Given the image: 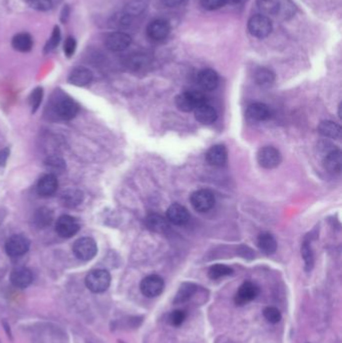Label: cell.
Segmentation results:
<instances>
[{"label":"cell","mask_w":342,"mask_h":343,"mask_svg":"<svg viewBox=\"0 0 342 343\" xmlns=\"http://www.w3.org/2000/svg\"><path fill=\"white\" fill-rule=\"evenodd\" d=\"M68 17H69V7L67 5H64L62 8V11H61V16H60L61 22L65 23L68 20Z\"/></svg>","instance_id":"bcb514c9"},{"label":"cell","mask_w":342,"mask_h":343,"mask_svg":"<svg viewBox=\"0 0 342 343\" xmlns=\"http://www.w3.org/2000/svg\"><path fill=\"white\" fill-rule=\"evenodd\" d=\"M29 240L22 235H13L5 243V251L10 257H20L28 251Z\"/></svg>","instance_id":"9c48e42d"},{"label":"cell","mask_w":342,"mask_h":343,"mask_svg":"<svg viewBox=\"0 0 342 343\" xmlns=\"http://www.w3.org/2000/svg\"><path fill=\"white\" fill-rule=\"evenodd\" d=\"M227 150L223 144H215L210 148L206 154V160L210 165L221 167L227 161Z\"/></svg>","instance_id":"ac0fdd59"},{"label":"cell","mask_w":342,"mask_h":343,"mask_svg":"<svg viewBox=\"0 0 342 343\" xmlns=\"http://www.w3.org/2000/svg\"><path fill=\"white\" fill-rule=\"evenodd\" d=\"M111 274L104 269H96L85 277V285L94 293H102L111 285Z\"/></svg>","instance_id":"7a4b0ae2"},{"label":"cell","mask_w":342,"mask_h":343,"mask_svg":"<svg viewBox=\"0 0 342 343\" xmlns=\"http://www.w3.org/2000/svg\"><path fill=\"white\" fill-rule=\"evenodd\" d=\"M259 294V287L253 282L246 281L238 289L234 297V301L237 306H244L253 301Z\"/></svg>","instance_id":"30bf717a"},{"label":"cell","mask_w":342,"mask_h":343,"mask_svg":"<svg viewBox=\"0 0 342 343\" xmlns=\"http://www.w3.org/2000/svg\"><path fill=\"white\" fill-rule=\"evenodd\" d=\"M83 200V193L78 189H68L62 192L60 201L64 207L75 208L79 206Z\"/></svg>","instance_id":"cb8c5ba5"},{"label":"cell","mask_w":342,"mask_h":343,"mask_svg":"<svg viewBox=\"0 0 342 343\" xmlns=\"http://www.w3.org/2000/svg\"><path fill=\"white\" fill-rule=\"evenodd\" d=\"M318 133L326 138L339 139L341 136V128L334 121H324L318 125Z\"/></svg>","instance_id":"484cf974"},{"label":"cell","mask_w":342,"mask_h":343,"mask_svg":"<svg viewBox=\"0 0 342 343\" xmlns=\"http://www.w3.org/2000/svg\"><path fill=\"white\" fill-rule=\"evenodd\" d=\"M231 274H233V269L227 265H224V264L213 265L209 269V272H208L209 277L213 280L220 279L222 277L229 276Z\"/></svg>","instance_id":"1f68e13d"},{"label":"cell","mask_w":342,"mask_h":343,"mask_svg":"<svg viewBox=\"0 0 342 343\" xmlns=\"http://www.w3.org/2000/svg\"><path fill=\"white\" fill-rule=\"evenodd\" d=\"M207 103L206 96L199 90H187L176 98V105L180 111L190 113Z\"/></svg>","instance_id":"6da1fadb"},{"label":"cell","mask_w":342,"mask_h":343,"mask_svg":"<svg viewBox=\"0 0 342 343\" xmlns=\"http://www.w3.org/2000/svg\"><path fill=\"white\" fill-rule=\"evenodd\" d=\"M53 219V213L47 208H40L34 216V222L40 228H44L50 225Z\"/></svg>","instance_id":"4dcf8cb0"},{"label":"cell","mask_w":342,"mask_h":343,"mask_svg":"<svg viewBox=\"0 0 342 343\" xmlns=\"http://www.w3.org/2000/svg\"><path fill=\"white\" fill-rule=\"evenodd\" d=\"M58 187H59V182L56 175L47 174V175H44L39 181L37 189L40 196L49 197L57 192Z\"/></svg>","instance_id":"d6986e66"},{"label":"cell","mask_w":342,"mask_h":343,"mask_svg":"<svg viewBox=\"0 0 342 343\" xmlns=\"http://www.w3.org/2000/svg\"><path fill=\"white\" fill-rule=\"evenodd\" d=\"M12 46L15 50L20 52H28L31 50L33 45V40L30 34L28 33H19L12 39Z\"/></svg>","instance_id":"4316f807"},{"label":"cell","mask_w":342,"mask_h":343,"mask_svg":"<svg viewBox=\"0 0 342 343\" xmlns=\"http://www.w3.org/2000/svg\"><path fill=\"white\" fill-rule=\"evenodd\" d=\"M186 313L183 310H175L170 314L169 317V321L170 323L173 325V326H180V325H182L184 323V321L186 320Z\"/></svg>","instance_id":"60d3db41"},{"label":"cell","mask_w":342,"mask_h":343,"mask_svg":"<svg viewBox=\"0 0 342 343\" xmlns=\"http://www.w3.org/2000/svg\"><path fill=\"white\" fill-rule=\"evenodd\" d=\"M60 40H61L60 29V27L58 25H56L55 28H53V31H52V34L50 36V39L48 40V41L45 44V47H44L45 52H50L55 48H57L58 45L60 42Z\"/></svg>","instance_id":"d590c367"},{"label":"cell","mask_w":342,"mask_h":343,"mask_svg":"<svg viewBox=\"0 0 342 343\" xmlns=\"http://www.w3.org/2000/svg\"><path fill=\"white\" fill-rule=\"evenodd\" d=\"M52 111L59 119L69 121L78 115L79 105L74 100L66 96H58L52 102Z\"/></svg>","instance_id":"3957f363"},{"label":"cell","mask_w":342,"mask_h":343,"mask_svg":"<svg viewBox=\"0 0 342 343\" xmlns=\"http://www.w3.org/2000/svg\"><path fill=\"white\" fill-rule=\"evenodd\" d=\"M165 283L163 278L158 275H150L143 278L141 282V292L149 298H154L161 294L164 290Z\"/></svg>","instance_id":"52a82bcc"},{"label":"cell","mask_w":342,"mask_h":343,"mask_svg":"<svg viewBox=\"0 0 342 343\" xmlns=\"http://www.w3.org/2000/svg\"><path fill=\"white\" fill-rule=\"evenodd\" d=\"M28 5L39 11H48L52 7V2L50 0H26Z\"/></svg>","instance_id":"f35d334b"},{"label":"cell","mask_w":342,"mask_h":343,"mask_svg":"<svg viewBox=\"0 0 342 343\" xmlns=\"http://www.w3.org/2000/svg\"><path fill=\"white\" fill-rule=\"evenodd\" d=\"M258 247L266 255H272L277 250V242L270 233H262L258 237Z\"/></svg>","instance_id":"d4e9b609"},{"label":"cell","mask_w":342,"mask_h":343,"mask_svg":"<svg viewBox=\"0 0 342 343\" xmlns=\"http://www.w3.org/2000/svg\"><path fill=\"white\" fill-rule=\"evenodd\" d=\"M77 49V40L73 36H68L64 42L63 51L67 58H71L75 54Z\"/></svg>","instance_id":"b9f144b4"},{"label":"cell","mask_w":342,"mask_h":343,"mask_svg":"<svg viewBox=\"0 0 342 343\" xmlns=\"http://www.w3.org/2000/svg\"><path fill=\"white\" fill-rule=\"evenodd\" d=\"M224 4H230V5H235L240 3L242 0H223Z\"/></svg>","instance_id":"7dc6e473"},{"label":"cell","mask_w":342,"mask_h":343,"mask_svg":"<svg viewBox=\"0 0 342 343\" xmlns=\"http://www.w3.org/2000/svg\"><path fill=\"white\" fill-rule=\"evenodd\" d=\"M197 81L202 89L206 92H212L217 88L219 84V76L214 69L205 68L198 74Z\"/></svg>","instance_id":"5bb4252c"},{"label":"cell","mask_w":342,"mask_h":343,"mask_svg":"<svg viewBox=\"0 0 342 343\" xmlns=\"http://www.w3.org/2000/svg\"><path fill=\"white\" fill-rule=\"evenodd\" d=\"M201 5L206 10H216L225 4L223 0H201Z\"/></svg>","instance_id":"7bdbcfd3"},{"label":"cell","mask_w":342,"mask_h":343,"mask_svg":"<svg viewBox=\"0 0 342 343\" xmlns=\"http://www.w3.org/2000/svg\"><path fill=\"white\" fill-rule=\"evenodd\" d=\"M246 117L252 121H264L271 117V111L265 103L255 102L248 106Z\"/></svg>","instance_id":"2e32d148"},{"label":"cell","mask_w":342,"mask_h":343,"mask_svg":"<svg viewBox=\"0 0 342 343\" xmlns=\"http://www.w3.org/2000/svg\"><path fill=\"white\" fill-rule=\"evenodd\" d=\"M42 97H43L42 87H37L32 90V93L29 97V103L31 106L32 113H35L39 110V107H40L41 101H42Z\"/></svg>","instance_id":"8d00e7d4"},{"label":"cell","mask_w":342,"mask_h":343,"mask_svg":"<svg viewBox=\"0 0 342 343\" xmlns=\"http://www.w3.org/2000/svg\"><path fill=\"white\" fill-rule=\"evenodd\" d=\"M132 43V38L125 32L117 31L106 36L104 44L112 51H122L127 49Z\"/></svg>","instance_id":"7c38bea8"},{"label":"cell","mask_w":342,"mask_h":343,"mask_svg":"<svg viewBox=\"0 0 342 343\" xmlns=\"http://www.w3.org/2000/svg\"><path fill=\"white\" fill-rule=\"evenodd\" d=\"M301 254L304 259L305 263V270L306 271H311L314 265V258H313V253L311 250V247L308 245V243H304L301 249Z\"/></svg>","instance_id":"e575fe53"},{"label":"cell","mask_w":342,"mask_h":343,"mask_svg":"<svg viewBox=\"0 0 342 343\" xmlns=\"http://www.w3.org/2000/svg\"><path fill=\"white\" fill-rule=\"evenodd\" d=\"M248 30L257 39H265L272 31V22L268 16L256 14L249 20Z\"/></svg>","instance_id":"277c9868"},{"label":"cell","mask_w":342,"mask_h":343,"mask_svg":"<svg viewBox=\"0 0 342 343\" xmlns=\"http://www.w3.org/2000/svg\"><path fill=\"white\" fill-rule=\"evenodd\" d=\"M259 165L264 169H275L281 162L282 157L280 152L274 147H264L260 149L257 155Z\"/></svg>","instance_id":"ba28073f"},{"label":"cell","mask_w":342,"mask_h":343,"mask_svg":"<svg viewBox=\"0 0 342 343\" xmlns=\"http://www.w3.org/2000/svg\"><path fill=\"white\" fill-rule=\"evenodd\" d=\"M9 154H10V151L8 148H5L0 151V166H5Z\"/></svg>","instance_id":"f6af8a7d"},{"label":"cell","mask_w":342,"mask_h":343,"mask_svg":"<svg viewBox=\"0 0 342 343\" xmlns=\"http://www.w3.org/2000/svg\"><path fill=\"white\" fill-rule=\"evenodd\" d=\"M324 168H325L329 173L338 174L341 171L342 167V157L341 152L338 149H334L329 151L325 157H324Z\"/></svg>","instance_id":"7402d4cb"},{"label":"cell","mask_w":342,"mask_h":343,"mask_svg":"<svg viewBox=\"0 0 342 343\" xmlns=\"http://www.w3.org/2000/svg\"><path fill=\"white\" fill-rule=\"evenodd\" d=\"M185 0H161V2L163 3L167 7H177L179 5H181Z\"/></svg>","instance_id":"ee69618b"},{"label":"cell","mask_w":342,"mask_h":343,"mask_svg":"<svg viewBox=\"0 0 342 343\" xmlns=\"http://www.w3.org/2000/svg\"><path fill=\"white\" fill-rule=\"evenodd\" d=\"M191 204L197 212L206 213L214 207L215 196L209 190L196 191L191 196Z\"/></svg>","instance_id":"8992f818"},{"label":"cell","mask_w":342,"mask_h":343,"mask_svg":"<svg viewBox=\"0 0 342 343\" xmlns=\"http://www.w3.org/2000/svg\"><path fill=\"white\" fill-rule=\"evenodd\" d=\"M195 118L198 121L203 124H211L217 120L218 114H217V111H216L212 105L205 103L196 108Z\"/></svg>","instance_id":"603a6c76"},{"label":"cell","mask_w":342,"mask_h":343,"mask_svg":"<svg viewBox=\"0 0 342 343\" xmlns=\"http://www.w3.org/2000/svg\"><path fill=\"white\" fill-rule=\"evenodd\" d=\"M3 324H4V327H5V330H6V332H7V334L9 335V336H11V333H10V327L8 326V325H7V323L6 322H3Z\"/></svg>","instance_id":"c3c4849f"},{"label":"cell","mask_w":342,"mask_h":343,"mask_svg":"<svg viewBox=\"0 0 342 343\" xmlns=\"http://www.w3.org/2000/svg\"><path fill=\"white\" fill-rule=\"evenodd\" d=\"M80 230V224L76 218L68 215L60 217L56 224V231L62 238H70Z\"/></svg>","instance_id":"8fae6325"},{"label":"cell","mask_w":342,"mask_h":343,"mask_svg":"<svg viewBox=\"0 0 342 343\" xmlns=\"http://www.w3.org/2000/svg\"><path fill=\"white\" fill-rule=\"evenodd\" d=\"M145 223L147 228L155 233H166L170 228L168 219L156 213L148 215Z\"/></svg>","instance_id":"44dd1931"},{"label":"cell","mask_w":342,"mask_h":343,"mask_svg":"<svg viewBox=\"0 0 342 343\" xmlns=\"http://www.w3.org/2000/svg\"><path fill=\"white\" fill-rule=\"evenodd\" d=\"M167 219L176 226H184L190 220V214L184 206L173 204L167 211Z\"/></svg>","instance_id":"9a60e30c"},{"label":"cell","mask_w":342,"mask_h":343,"mask_svg":"<svg viewBox=\"0 0 342 343\" xmlns=\"http://www.w3.org/2000/svg\"><path fill=\"white\" fill-rule=\"evenodd\" d=\"M254 80L261 87H269L275 81V75L272 70L266 67H260L255 71Z\"/></svg>","instance_id":"83f0119b"},{"label":"cell","mask_w":342,"mask_h":343,"mask_svg":"<svg viewBox=\"0 0 342 343\" xmlns=\"http://www.w3.org/2000/svg\"><path fill=\"white\" fill-rule=\"evenodd\" d=\"M33 276L31 271L25 267H20L14 269L10 274V281L13 286L24 289L28 287L32 282Z\"/></svg>","instance_id":"e0dca14e"},{"label":"cell","mask_w":342,"mask_h":343,"mask_svg":"<svg viewBox=\"0 0 342 343\" xmlns=\"http://www.w3.org/2000/svg\"><path fill=\"white\" fill-rule=\"evenodd\" d=\"M148 62L147 58L143 54H134L128 60V64L132 68H141Z\"/></svg>","instance_id":"ab89813d"},{"label":"cell","mask_w":342,"mask_h":343,"mask_svg":"<svg viewBox=\"0 0 342 343\" xmlns=\"http://www.w3.org/2000/svg\"><path fill=\"white\" fill-rule=\"evenodd\" d=\"M93 80V72L86 67L78 66L70 72L68 82L77 86L87 85Z\"/></svg>","instance_id":"ffe728a7"},{"label":"cell","mask_w":342,"mask_h":343,"mask_svg":"<svg viewBox=\"0 0 342 343\" xmlns=\"http://www.w3.org/2000/svg\"><path fill=\"white\" fill-rule=\"evenodd\" d=\"M197 289H198V287L194 283H183L181 285V287L179 288V290L175 296L174 303L175 304H181V303L187 302L195 294Z\"/></svg>","instance_id":"f1b7e54d"},{"label":"cell","mask_w":342,"mask_h":343,"mask_svg":"<svg viewBox=\"0 0 342 343\" xmlns=\"http://www.w3.org/2000/svg\"><path fill=\"white\" fill-rule=\"evenodd\" d=\"M171 31L170 24L165 20H156L152 21L147 28L148 38L153 41L165 40Z\"/></svg>","instance_id":"4fadbf2b"},{"label":"cell","mask_w":342,"mask_h":343,"mask_svg":"<svg viewBox=\"0 0 342 343\" xmlns=\"http://www.w3.org/2000/svg\"><path fill=\"white\" fill-rule=\"evenodd\" d=\"M259 9L267 15H275L280 11V0H258Z\"/></svg>","instance_id":"f546056e"},{"label":"cell","mask_w":342,"mask_h":343,"mask_svg":"<svg viewBox=\"0 0 342 343\" xmlns=\"http://www.w3.org/2000/svg\"><path fill=\"white\" fill-rule=\"evenodd\" d=\"M263 315L265 319L272 324H276L281 320V312L276 308V307H266L263 310Z\"/></svg>","instance_id":"74e56055"},{"label":"cell","mask_w":342,"mask_h":343,"mask_svg":"<svg viewBox=\"0 0 342 343\" xmlns=\"http://www.w3.org/2000/svg\"><path fill=\"white\" fill-rule=\"evenodd\" d=\"M132 22V14H130L129 12H122V13H119L113 16L112 20L110 21L111 26L115 27V28H125L128 27Z\"/></svg>","instance_id":"d6a6232c"},{"label":"cell","mask_w":342,"mask_h":343,"mask_svg":"<svg viewBox=\"0 0 342 343\" xmlns=\"http://www.w3.org/2000/svg\"><path fill=\"white\" fill-rule=\"evenodd\" d=\"M45 167L49 170L52 175L61 173L65 169V161L59 157H50L45 161Z\"/></svg>","instance_id":"836d02e7"},{"label":"cell","mask_w":342,"mask_h":343,"mask_svg":"<svg viewBox=\"0 0 342 343\" xmlns=\"http://www.w3.org/2000/svg\"><path fill=\"white\" fill-rule=\"evenodd\" d=\"M75 256L82 261H89L96 257L98 246L93 238L83 237L77 240L73 247Z\"/></svg>","instance_id":"5b68a950"}]
</instances>
